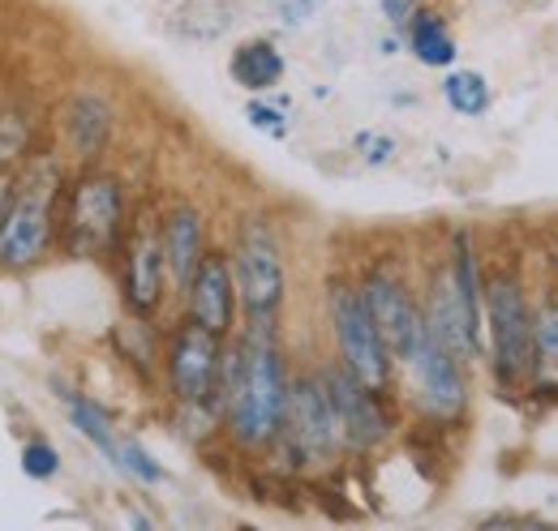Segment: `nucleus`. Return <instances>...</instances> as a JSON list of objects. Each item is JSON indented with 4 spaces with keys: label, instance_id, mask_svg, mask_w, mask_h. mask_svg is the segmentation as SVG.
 Returning a JSON list of instances; mask_svg holds the SVG:
<instances>
[{
    "label": "nucleus",
    "instance_id": "24",
    "mask_svg": "<svg viewBox=\"0 0 558 531\" xmlns=\"http://www.w3.org/2000/svg\"><path fill=\"white\" fill-rule=\"evenodd\" d=\"M356 150H361V159L365 163H387L391 155H396V141L391 137H383V133H356Z\"/></svg>",
    "mask_w": 558,
    "mask_h": 531
},
{
    "label": "nucleus",
    "instance_id": "1",
    "mask_svg": "<svg viewBox=\"0 0 558 531\" xmlns=\"http://www.w3.org/2000/svg\"><path fill=\"white\" fill-rule=\"evenodd\" d=\"M288 403L283 351H279L276 318H245V331L223 347L219 369V416L228 437L241 450L276 446Z\"/></svg>",
    "mask_w": 558,
    "mask_h": 531
},
{
    "label": "nucleus",
    "instance_id": "13",
    "mask_svg": "<svg viewBox=\"0 0 558 531\" xmlns=\"http://www.w3.org/2000/svg\"><path fill=\"white\" fill-rule=\"evenodd\" d=\"M236 305H241V292H236L232 258L207 249V258L198 262L194 279L185 283V313L194 322H203L207 331L228 338L232 326H236Z\"/></svg>",
    "mask_w": 558,
    "mask_h": 531
},
{
    "label": "nucleus",
    "instance_id": "15",
    "mask_svg": "<svg viewBox=\"0 0 558 531\" xmlns=\"http://www.w3.org/2000/svg\"><path fill=\"white\" fill-rule=\"evenodd\" d=\"M529 395L558 398V300H546L533 313V369Z\"/></svg>",
    "mask_w": 558,
    "mask_h": 531
},
{
    "label": "nucleus",
    "instance_id": "23",
    "mask_svg": "<svg viewBox=\"0 0 558 531\" xmlns=\"http://www.w3.org/2000/svg\"><path fill=\"white\" fill-rule=\"evenodd\" d=\"M245 116H250V125L258 133H271V137H288V116L271 108V103H263V99H250V108H245Z\"/></svg>",
    "mask_w": 558,
    "mask_h": 531
},
{
    "label": "nucleus",
    "instance_id": "5",
    "mask_svg": "<svg viewBox=\"0 0 558 531\" xmlns=\"http://www.w3.org/2000/svg\"><path fill=\"white\" fill-rule=\"evenodd\" d=\"M327 318L336 331V347H340V365L349 369L356 382L374 386V391H391V351L383 343V334L369 318V305L361 296V283L349 279H331L327 283Z\"/></svg>",
    "mask_w": 558,
    "mask_h": 531
},
{
    "label": "nucleus",
    "instance_id": "11",
    "mask_svg": "<svg viewBox=\"0 0 558 531\" xmlns=\"http://www.w3.org/2000/svg\"><path fill=\"white\" fill-rule=\"evenodd\" d=\"M121 292L134 318H155V309L163 305V283L168 274V254H163V232L150 214H138L134 227L121 240Z\"/></svg>",
    "mask_w": 558,
    "mask_h": 531
},
{
    "label": "nucleus",
    "instance_id": "2",
    "mask_svg": "<svg viewBox=\"0 0 558 531\" xmlns=\"http://www.w3.org/2000/svg\"><path fill=\"white\" fill-rule=\"evenodd\" d=\"M65 176L52 155H26L13 172V198L0 219V270H31L61 245Z\"/></svg>",
    "mask_w": 558,
    "mask_h": 531
},
{
    "label": "nucleus",
    "instance_id": "27",
    "mask_svg": "<svg viewBox=\"0 0 558 531\" xmlns=\"http://www.w3.org/2000/svg\"><path fill=\"white\" fill-rule=\"evenodd\" d=\"M9 198H13V172L0 168V219H4V210H9Z\"/></svg>",
    "mask_w": 558,
    "mask_h": 531
},
{
    "label": "nucleus",
    "instance_id": "4",
    "mask_svg": "<svg viewBox=\"0 0 558 531\" xmlns=\"http://www.w3.org/2000/svg\"><path fill=\"white\" fill-rule=\"evenodd\" d=\"M276 446L288 455L292 467H327L344 450L340 416H336V403H331L323 373H301L288 382Z\"/></svg>",
    "mask_w": 558,
    "mask_h": 531
},
{
    "label": "nucleus",
    "instance_id": "18",
    "mask_svg": "<svg viewBox=\"0 0 558 531\" xmlns=\"http://www.w3.org/2000/svg\"><path fill=\"white\" fill-rule=\"evenodd\" d=\"M409 48H413V57H417L421 65L429 69H447L456 65V57H460V48H456V39H451V30H447V22H442V13H434V9H417L413 17H409Z\"/></svg>",
    "mask_w": 558,
    "mask_h": 531
},
{
    "label": "nucleus",
    "instance_id": "10",
    "mask_svg": "<svg viewBox=\"0 0 558 531\" xmlns=\"http://www.w3.org/2000/svg\"><path fill=\"white\" fill-rule=\"evenodd\" d=\"M323 382L331 391V403H336V416H340V433H344V450L352 455H369L378 450L396 420H391V407H387V395L356 382L344 365H327L323 369Z\"/></svg>",
    "mask_w": 558,
    "mask_h": 531
},
{
    "label": "nucleus",
    "instance_id": "8",
    "mask_svg": "<svg viewBox=\"0 0 558 531\" xmlns=\"http://www.w3.org/2000/svg\"><path fill=\"white\" fill-rule=\"evenodd\" d=\"M232 274L245 318H276L283 305V258L267 219H245L232 249Z\"/></svg>",
    "mask_w": 558,
    "mask_h": 531
},
{
    "label": "nucleus",
    "instance_id": "7",
    "mask_svg": "<svg viewBox=\"0 0 558 531\" xmlns=\"http://www.w3.org/2000/svg\"><path fill=\"white\" fill-rule=\"evenodd\" d=\"M223 334L185 318L168 338V386L181 407H203L219 416V369H223Z\"/></svg>",
    "mask_w": 558,
    "mask_h": 531
},
{
    "label": "nucleus",
    "instance_id": "3",
    "mask_svg": "<svg viewBox=\"0 0 558 531\" xmlns=\"http://www.w3.org/2000/svg\"><path fill=\"white\" fill-rule=\"evenodd\" d=\"M125 240V189L112 172L86 168L61 201V254L99 262Z\"/></svg>",
    "mask_w": 558,
    "mask_h": 531
},
{
    "label": "nucleus",
    "instance_id": "20",
    "mask_svg": "<svg viewBox=\"0 0 558 531\" xmlns=\"http://www.w3.org/2000/svg\"><path fill=\"white\" fill-rule=\"evenodd\" d=\"M442 99L451 103V112L460 116H482L489 108V82L477 69H460V73H447L442 82Z\"/></svg>",
    "mask_w": 558,
    "mask_h": 531
},
{
    "label": "nucleus",
    "instance_id": "9",
    "mask_svg": "<svg viewBox=\"0 0 558 531\" xmlns=\"http://www.w3.org/2000/svg\"><path fill=\"white\" fill-rule=\"evenodd\" d=\"M361 296L369 305V318H374V326L383 334L391 360L409 365L421 351V343L429 338V322H425V309L413 300V292L404 287V279L396 270L378 266V270H369L361 279Z\"/></svg>",
    "mask_w": 558,
    "mask_h": 531
},
{
    "label": "nucleus",
    "instance_id": "26",
    "mask_svg": "<svg viewBox=\"0 0 558 531\" xmlns=\"http://www.w3.org/2000/svg\"><path fill=\"white\" fill-rule=\"evenodd\" d=\"M421 9V0H383V13H387V22H396V26H409V17Z\"/></svg>",
    "mask_w": 558,
    "mask_h": 531
},
{
    "label": "nucleus",
    "instance_id": "22",
    "mask_svg": "<svg viewBox=\"0 0 558 531\" xmlns=\"http://www.w3.org/2000/svg\"><path fill=\"white\" fill-rule=\"evenodd\" d=\"M22 471H26L31 480H52V476L61 471V455H57V446H52V442H44V437H31V442L22 446Z\"/></svg>",
    "mask_w": 558,
    "mask_h": 531
},
{
    "label": "nucleus",
    "instance_id": "6",
    "mask_svg": "<svg viewBox=\"0 0 558 531\" xmlns=\"http://www.w3.org/2000/svg\"><path fill=\"white\" fill-rule=\"evenodd\" d=\"M486 343L489 365L502 391L529 386L533 369V309L524 300V287L511 274H498L486 283Z\"/></svg>",
    "mask_w": 558,
    "mask_h": 531
},
{
    "label": "nucleus",
    "instance_id": "21",
    "mask_svg": "<svg viewBox=\"0 0 558 531\" xmlns=\"http://www.w3.org/2000/svg\"><path fill=\"white\" fill-rule=\"evenodd\" d=\"M31 121L22 112H0V168L17 172L31 155Z\"/></svg>",
    "mask_w": 558,
    "mask_h": 531
},
{
    "label": "nucleus",
    "instance_id": "16",
    "mask_svg": "<svg viewBox=\"0 0 558 531\" xmlns=\"http://www.w3.org/2000/svg\"><path fill=\"white\" fill-rule=\"evenodd\" d=\"M228 73H232V82H236L241 90L267 95L271 86H279V77H283V52H279L271 39H250V44H241V48L232 52Z\"/></svg>",
    "mask_w": 558,
    "mask_h": 531
},
{
    "label": "nucleus",
    "instance_id": "12",
    "mask_svg": "<svg viewBox=\"0 0 558 531\" xmlns=\"http://www.w3.org/2000/svg\"><path fill=\"white\" fill-rule=\"evenodd\" d=\"M413 373V395L429 420H456L469 407V382H464V360L442 347L434 334L421 343V351L404 365Z\"/></svg>",
    "mask_w": 558,
    "mask_h": 531
},
{
    "label": "nucleus",
    "instance_id": "19",
    "mask_svg": "<svg viewBox=\"0 0 558 531\" xmlns=\"http://www.w3.org/2000/svg\"><path fill=\"white\" fill-rule=\"evenodd\" d=\"M65 411H70V420H73V429L86 437V442H95L99 446V455L108 459L112 467H121V450H125V437L112 429V420L90 403V398H82V395H73V391H65Z\"/></svg>",
    "mask_w": 558,
    "mask_h": 531
},
{
    "label": "nucleus",
    "instance_id": "17",
    "mask_svg": "<svg viewBox=\"0 0 558 531\" xmlns=\"http://www.w3.org/2000/svg\"><path fill=\"white\" fill-rule=\"evenodd\" d=\"M65 133H70V146L77 150V159H99L104 146H108V133H112V112L104 99L95 95H77L65 112Z\"/></svg>",
    "mask_w": 558,
    "mask_h": 531
},
{
    "label": "nucleus",
    "instance_id": "25",
    "mask_svg": "<svg viewBox=\"0 0 558 531\" xmlns=\"http://www.w3.org/2000/svg\"><path fill=\"white\" fill-rule=\"evenodd\" d=\"M318 9H323V0H283L279 17H283V26H301V22H310Z\"/></svg>",
    "mask_w": 558,
    "mask_h": 531
},
{
    "label": "nucleus",
    "instance_id": "14",
    "mask_svg": "<svg viewBox=\"0 0 558 531\" xmlns=\"http://www.w3.org/2000/svg\"><path fill=\"white\" fill-rule=\"evenodd\" d=\"M159 232H163L168 274H172V283L185 292V283L194 279L198 262L207 258V240H203V214H198L194 206H172V210L159 219Z\"/></svg>",
    "mask_w": 558,
    "mask_h": 531
}]
</instances>
